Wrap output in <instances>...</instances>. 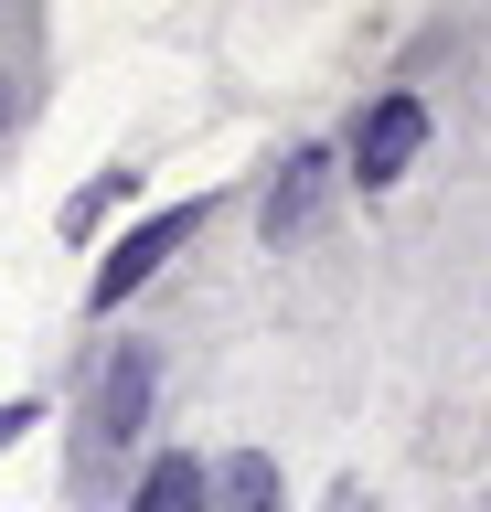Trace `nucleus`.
<instances>
[{"label":"nucleus","instance_id":"obj_2","mask_svg":"<svg viewBox=\"0 0 491 512\" xmlns=\"http://www.w3.org/2000/svg\"><path fill=\"white\" fill-rule=\"evenodd\" d=\"M417 150H427V96L385 86V96H374V107L353 118V150H342L353 171H342V182H363V192H395L406 171H417Z\"/></svg>","mask_w":491,"mask_h":512},{"label":"nucleus","instance_id":"obj_4","mask_svg":"<svg viewBox=\"0 0 491 512\" xmlns=\"http://www.w3.org/2000/svg\"><path fill=\"white\" fill-rule=\"evenodd\" d=\"M331 192H342V160H331V150H289V160H278V182H267V203H257L267 246H310L321 214H331Z\"/></svg>","mask_w":491,"mask_h":512},{"label":"nucleus","instance_id":"obj_1","mask_svg":"<svg viewBox=\"0 0 491 512\" xmlns=\"http://www.w3.org/2000/svg\"><path fill=\"white\" fill-rule=\"evenodd\" d=\"M203 214H214V203H203V192H193V203H161V214H150V224H129V235H118V246L97 256V278H86V299H97V310H118L129 288H150V278H161V267H171V256H182V246H193V235H203Z\"/></svg>","mask_w":491,"mask_h":512},{"label":"nucleus","instance_id":"obj_7","mask_svg":"<svg viewBox=\"0 0 491 512\" xmlns=\"http://www.w3.org/2000/svg\"><path fill=\"white\" fill-rule=\"evenodd\" d=\"M129 192H139V171H97V182L65 203V235H97V224H107V203H129Z\"/></svg>","mask_w":491,"mask_h":512},{"label":"nucleus","instance_id":"obj_3","mask_svg":"<svg viewBox=\"0 0 491 512\" xmlns=\"http://www.w3.org/2000/svg\"><path fill=\"white\" fill-rule=\"evenodd\" d=\"M150 384H161V352L129 342V352L97 374V395H86V459H118V448H139V427H150Z\"/></svg>","mask_w":491,"mask_h":512},{"label":"nucleus","instance_id":"obj_6","mask_svg":"<svg viewBox=\"0 0 491 512\" xmlns=\"http://www.w3.org/2000/svg\"><path fill=\"white\" fill-rule=\"evenodd\" d=\"M214 512H278V459L267 448H235L214 470Z\"/></svg>","mask_w":491,"mask_h":512},{"label":"nucleus","instance_id":"obj_8","mask_svg":"<svg viewBox=\"0 0 491 512\" xmlns=\"http://www.w3.org/2000/svg\"><path fill=\"white\" fill-rule=\"evenodd\" d=\"M22 427H43V406H33V395H22V406H0V448L22 438Z\"/></svg>","mask_w":491,"mask_h":512},{"label":"nucleus","instance_id":"obj_5","mask_svg":"<svg viewBox=\"0 0 491 512\" xmlns=\"http://www.w3.org/2000/svg\"><path fill=\"white\" fill-rule=\"evenodd\" d=\"M129 512H214V470H203L193 448H161V459L139 470V502Z\"/></svg>","mask_w":491,"mask_h":512},{"label":"nucleus","instance_id":"obj_9","mask_svg":"<svg viewBox=\"0 0 491 512\" xmlns=\"http://www.w3.org/2000/svg\"><path fill=\"white\" fill-rule=\"evenodd\" d=\"M331 512H374V502H363V491H353V480H342V491H331Z\"/></svg>","mask_w":491,"mask_h":512}]
</instances>
